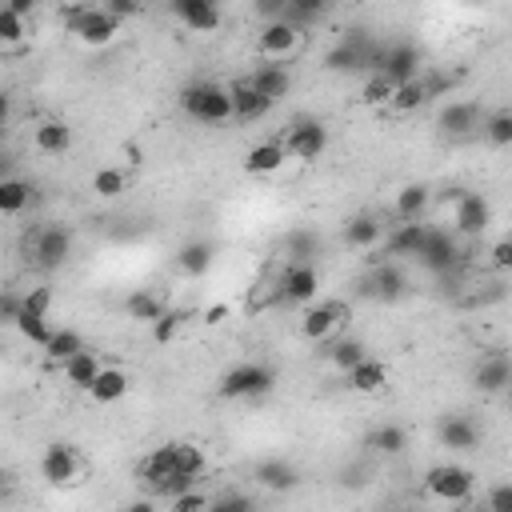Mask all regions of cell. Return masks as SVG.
Listing matches in <instances>:
<instances>
[{
  "mask_svg": "<svg viewBox=\"0 0 512 512\" xmlns=\"http://www.w3.org/2000/svg\"><path fill=\"white\" fill-rule=\"evenodd\" d=\"M424 236H428V224H420V220L392 224V228H384V252L388 256H416L424 248Z\"/></svg>",
  "mask_w": 512,
  "mask_h": 512,
  "instance_id": "17",
  "label": "cell"
},
{
  "mask_svg": "<svg viewBox=\"0 0 512 512\" xmlns=\"http://www.w3.org/2000/svg\"><path fill=\"white\" fill-rule=\"evenodd\" d=\"M12 328H16L28 344H36V348H44V344L52 340V332H56V328L48 324V316H24V312L16 316V324H12Z\"/></svg>",
  "mask_w": 512,
  "mask_h": 512,
  "instance_id": "42",
  "label": "cell"
},
{
  "mask_svg": "<svg viewBox=\"0 0 512 512\" xmlns=\"http://www.w3.org/2000/svg\"><path fill=\"white\" fill-rule=\"evenodd\" d=\"M8 492H12V476H8V472H0V504L8 500Z\"/></svg>",
  "mask_w": 512,
  "mask_h": 512,
  "instance_id": "56",
  "label": "cell"
},
{
  "mask_svg": "<svg viewBox=\"0 0 512 512\" xmlns=\"http://www.w3.org/2000/svg\"><path fill=\"white\" fill-rule=\"evenodd\" d=\"M168 12L188 28V32H216L220 28V8L212 0H172Z\"/></svg>",
  "mask_w": 512,
  "mask_h": 512,
  "instance_id": "15",
  "label": "cell"
},
{
  "mask_svg": "<svg viewBox=\"0 0 512 512\" xmlns=\"http://www.w3.org/2000/svg\"><path fill=\"white\" fill-rule=\"evenodd\" d=\"M16 316H20V292L0 288V324H16Z\"/></svg>",
  "mask_w": 512,
  "mask_h": 512,
  "instance_id": "49",
  "label": "cell"
},
{
  "mask_svg": "<svg viewBox=\"0 0 512 512\" xmlns=\"http://www.w3.org/2000/svg\"><path fill=\"white\" fill-rule=\"evenodd\" d=\"M392 92H396V88H392L380 72H372V76L364 80V88H360V100H364V104H372V108H380V104H388V100H392Z\"/></svg>",
  "mask_w": 512,
  "mask_h": 512,
  "instance_id": "44",
  "label": "cell"
},
{
  "mask_svg": "<svg viewBox=\"0 0 512 512\" xmlns=\"http://www.w3.org/2000/svg\"><path fill=\"white\" fill-rule=\"evenodd\" d=\"M252 476H256V484H260V488H268V492H292V488L300 484L296 464H288V460H280V456L260 460V464L252 468Z\"/></svg>",
  "mask_w": 512,
  "mask_h": 512,
  "instance_id": "22",
  "label": "cell"
},
{
  "mask_svg": "<svg viewBox=\"0 0 512 512\" xmlns=\"http://www.w3.org/2000/svg\"><path fill=\"white\" fill-rule=\"evenodd\" d=\"M92 192H96L100 200H116L120 192H128V172H124L120 164L96 168V172H92Z\"/></svg>",
  "mask_w": 512,
  "mask_h": 512,
  "instance_id": "35",
  "label": "cell"
},
{
  "mask_svg": "<svg viewBox=\"0 0 512 512\" xmlns=\"http://www.w3.org/2000/svg\"><path fill=\"white\" fill-rule=\"evenodd\" d=\"M180 324H184V316H180V312H164V316L152 324V336H156V340H172Z\"/></svg>",
  "mask_w": 512,
  "mask_h": 512,
  "instance_id": "48",
  "label": "cell"
},
{
  "mask_svg": "<svg viewBox=\"0 0 512 512\" xmlns=\"http://www.w3.org/2000/svg\"><path fill=\"white\" fill-rule=\"evenodd\" d=\"M424 104H428V92H424V80H420V76L408 80V84H400V88L392 92V100H388V108L400 112V116H408V112H416V108H424Z\"/></svg>",
  "mask_w": 512,
  "mask_h": 512,
  "instance_id": "39",
  "label": "cell"
},
{
  "mask_svg": "<svg viewBox=\"0 0 512 512\" xmlns=\"http://www.w3.org/2000/svg\"><path fill=\"white\" fill-rule=\"evenodd\" d=\"M436 436H440L444 448H452V452H468V448H476L480 428H476L468 416H444L440 428H436Z\"/></svg>",
  "mask_w": 512,
  "mask_h": 512,
  "instance_id": "25",
  "label": "cell"
},
{
  "mask_svg": "<svg viewBox=\"0 0 512 512\" xmlns=\"http://www.w3.org/2000/svg\"><path fill=\"white\" fill-rule=\"evenodd\" d=\"M488 512H512V488L508 484H496L488 492Z\"/></svg>",
  "mask_w": 512,
  "mask_h": 512,
  "instance_id": "50",
  "label": "cell"
},
{
  "mask_svg": "<svg viewBox=\"0 0 512 512\" xmlns=\"http://www.w3.org/2000/svg\"><path fill=\"white\" fill-rule=\"evenodd\" d=\"M480 132H484V140L492 148H508L512 144V112L508 108H496L492 116L480 120Z\"/></svg>",
  "mask_w": 512,
  "mask_h": 512,
  "instance_id": "40",
  "label": "cell"
},
{
  "mask_svg": "<svg viewBox=\"0 0 512 512\" xmlns=\"http://www.w3.org/2000/svg\"><path fill=\"white\" fill-rule=\"evenodd\" d=\"M32 144H36L44 156H64V152L72 148V128H68L64 120L48 116V120H40V124L32 128Z\"/></svg>",
  "mask_w": 512,
  "mask_h": 512,
  "instance_id": "24",
  "label": "cell"
},
{
  "mask_svg": "<svg viewBox=\"0 0 512 512\" xmlns=\"http://www.w3.org/2000/svg\"><path fill=\"white\" fill-rule=\"evenodd\" d=\"M364 288H368V296H376V300H400V296L408 292V276H404L392 260H384V264L372 268V276L364 280Z\"/></svg>",
  "mask_w": 512,
  "mask_h": 512,
  "instance_id": "21",
  "label": "cell"
},
{
  "mask_svg": "<svg viewBox=\"0 0 512 512\" xmlns=\"http://www.w3.org/2000/svg\"><path fill=\"white\" fill-rule=\"evenodd\" d=\"M248 80V88L252 92H260L268 104H276V100H284L288 96V88H292V76H288V68H276V64H260L252 76H244Z\"/></svg>",
  "mask_w": 512,
  "mask_h": 512,
  "instance_id": "23",
  "label": "cell"
},
{
  "mask_svg": "<svg viewBox=\"0 0 512 512\" xmlns=\"http://www.w3.org/2000/svg\"><path fill=\"white\" fill-rule=\"evenodd\" d=\"M372 72H380L392 88H400V84H408V80L420 76V48L408 44V40L380 44V52H376V68H372Z\"/></svg>",
  "mask_w": 512,
  "mask_h": 512,
  "instance_id": "9",
  "label": "cell"
},
{
  "mask_svg": "<svg viewBox=\"0 0 512 512\" xmlns=\"http://www.w3.org/2000/svg\"><path fill=\"white\" fill-rule=\"evenodd\" d=\"M104 368V360H100V352L96 348H84V352H76L72 360H64L60 364V372H64V380L72 384V388H80V392H88V384L96 380V372Z\"/></svg>",
  "mask_w": 512,
  "mask_h": 512,
  "instance_id": "26",
  "label": "cell"
},
{
  "mask_svg": "<svg viewBox=\"0 0 512 512\" xmlns=\"http://www.w3.org/2000/svg\"><path fill=\"white\" fill-rule=\"evenodd\" d=\"M64 24H68V32H72L84 48H108V44L116 40V32H120V20H112V16L104 12V4H100V8H96V4H76V8L64 12Z\"/></svg>",
  "mask_w": 512,
  "mask_h": 512,
  "instance_id": "4",
  "label": "cell"
},
{
  "mask_svg": "<svg viewBox=\"0 0 512 512\" xmlns=\"http://www.w3.org/2000/svg\"><path fill=\"white\" fill-rule=\"evenodd\" d=\"M72 256V232L64 224H44L28 236V260L44 272H56L64 268V260Z\"/></svg>",
  "mask_w": 512,
  "mask_h": 512,
  "instance_id": "8",
  "label": "cell"
},
{
  "mask_svg": "<svg viewBox=\"0 0 512 512\" xmlns=\"http://www.w3.org/2000/svg\"><path fill=\"white\" fill-rule=\"evenodd\" d=\"M472 380H476V388L480 392H504L508 388V380H512V368H508V356H484L480 364H476V372H472Z\"/></svg>",
  "mask_w": 512,
  "mask_h": 512,
  "instance_id": "28",
  "label": "cell"
},
{
  "mask_svg": "<svg viewBox=\"0 0 512 512\" xmlns=\"http://www.w3.org/2000/svg\"><path fill=\"white\" fill-rule=\"evenodd\" d=\"M228 96H232V120H240V124H256V120H264L272 112V104L260 92L248 88V80L228 84Z\"/></svg>",
  "mask_w": 512,
  "mask_h": 512,
  "instance_id": "18",
  "label": "cell"
},
{
  "mask_svg": "<svg viewBox=\"0 0 512 512\" xmlns=\"http://www.w3.org/2000/svg\"><path fill=\"white\" fill-rule=\"evenodd\" d=\"M204 320H208V324H220V320H228V308H224V304H212V308L204 312Z\"/></svg>",
  "mask_w": 512,
  "mask_h": 512,
  "instance_id": "54",
  "label": "cell"
},
{
  "mask_svg": "<svg viewBox=\"0 0 512 512\" xmlns=\"http://www.w3.org/2000/svg\"><path fill=\"white\" fill-rule=\"evenodd\" d=\"M476 488V476L464 464H432L424 472V492L440 504H468Z\"/></svg>",
  "mask_w": 512,
  "mask_h": 512,
  "instance_id": "6",
  "label": "cell"
},
{
  "mask_svg": "<svg viewBox=\"0 0 512 512\" xmlns=\"http://www.w3.org/2000/svg\"><path fill=\"white\" fill-rule=\"evenodd\" d=\"M276 288H280V300H288V304H312L320 292V272H316V264H288L280 272Z\"/></svg>",
  "mask_w": 512,
  "mask_h": 512,
  "instance_id": "14",
  "label": "cell"
},
{
  "mask_svg": "<svg viewBox=\"0 0 512 512\" xmlns=\"http://www.w3.org/2000/svg\"><path fill=\"white\" fill-rule=\"evenodd\" d=\"M284 248H288V256H292V264H312V256L320 252V236H316L312 228H292V232L284 236Z\"/></svg>",
  "mask_w": 512,
  "mask_h": 512,
  "instance_id": "38",
  "label": "cell"
},
{
  "mask_svg": "<svg viewBox=\"0 0 512 512\" xmlns=\"http://www.w3.org/2000/svg\"><path fill=\"white\" fill-rule=\"evenodd\" d=\"M180 108L192 120H200V124H224V120H232V96L216 80H192V84H184Z\"/></svg>",
  "mask_w": 512,
  "mask_h": 512,
  "instance_id": "1",
  "label": "cell"
},
{
  "mask_svg": "<svg viewBox=\"0 0 512 512\" xmlns=\"http://www.w3.org/2000/svg\"><path fill=\"white\" fill-rule=\"evenodd\" d=\"M368 352H364V344L360 340H352V336H344V340H336L332 344V352H328V360H332V368H340V372H348L352 364H360Z\"/></svg>",
  "mask_w": 512,
  "mask_h": 512,
  "instance_id": "43",
  "label": "cell"
},
{
  "mask_svg": "<svg viewBox=\"0 0 512 512\" xmlns=\"http://www.w3.org/2000/svg\"><path fill=\"white\" fill-rule=\"evenodd\" d=\"M88 344H84V336L76 332V328H56L52 332V340L44 344V352H48V360L52 364H64V360H72L76 352H84Z\"/></svg>",
  "mask_w": 512,
  "mask_h": 512,
  "instance_id": "36",
  "label": "cell"
},
{
  "mask_svg": "<svg viewBox=\"0 0 512 512\" xmlns=\"http://www.w3.org/2000/svg\"><path fill=\"white\" fill-rule=\"evenodd\" d=\"M492 224V204L480 192H460V200L452 204V228L456 236H480Z\"/></svg>",
  "mask_w": 512,
  "mask_h": 512,
  "instance_id": "13",
  "label": "cell"
},
{
  "mask_svg": "<svg viewBox=\"0 0 512 512\" xmlns=\"http://www.w3.org/2000/svg\"><path fill=\"white\" fill-rule=\"evenodd\" d=\"M300 48H304V28H296V24H288V20H268V24L256 32V56H260L264 64L284 68L292 56H300Z\"/></svg>",
  "mask_w": 512,
  "mask_h": 512,
  "instance_id": "5",
  "label": "cell"
},
{
  "mask_svg": "<svg viewBox=\"0 0 512 512\" xmlns=\"http://www.w3.org/2000/svg\"><path fill=\"white\" fill-rule=\"evenodd\" d=\"M212 260H216V248H212L208 240H188V244H180V252H176V268H180L184 276H204V272L212 268Z\"/></svg>",
  "mask_w": 512,
  "mask_h": 512,
  "instance_id": "30",
  "label": "cell"
},
{
  "mask_svg": "<svg viewBox=\"0 0 512 512\" xmlns=\"http://www.w3.org/2000/svg\"><path fill=\"white\" fill-rule=\"evenodd\" d=\"M480 104L476 100H448L444 108H440V128L448 132V136H468L472 128H480Z\"/></svg>",
  "mask_w": 512,
  "mask_h": 512,
  "instance_id": "20",
  "label": "cell"
},
{
  "mask_svg": "<svg viewBox=\"0 0 512 512\" xmlns=\"http://www.w3.org/2000/svg\"><path fill=\"white\" fill-rule=\"evenodd\" d=\"M204 512H256V504H252L244 492H224V496L208 500V508H204Z\"/></svg>",
  "mask_w": 512,
  "mask_h": 512,
  "instance_id": "46",
  "label": "cell"
},
{
  "mask_svg": "<svg viewBox=\"0 0 512 512\" xmlns=\"http://www.w3.org/2000/svg\"><path fill=\"white\" fill-rule=\"evenodd\" d=\"M416 260H420L428 272L444 276V272H452V268L464 260V252H460V244H456V236H452V232H444V228H428L424 248L416 252Z\"/></svg>",
  "mask_w": 512,
  "mask_h": 512,
  "instance_id": "12",
  "label": "cell"
},
{
  "mask_svg": "<svg viewBox=\"0 0 512 512\" xmlns=\"http://www.w3.org/2000/svg\"><path fill=\"white\" fill-rule=\"evenodd\" d=\"M12 120V96L0 88V132H4V124Z\"/></svg>",
  "mask_w": 512,
  "mask_h": 512,
  "instance_id": "53",
  "label": "cell"
},
{
  "mask_svg": "<svg viewBox=\"0 0 512 512\" xmlns=\"http://www.w3.org/2000/svg\"><path fill=\"white\" fill-rule=\"evenodd\" d=\"M40 476H44V484H52V488H72V484H80V476H84V460H80V452L72 448V444H48L44 452H40Z\"/></svg>",
  "mask_w": 512,
  "mask_h": 512,
  "instance_id": "11",
  "label": "cell"
},
{
  "mask_svg": "<svg viewBox=\"0 0 512 512\" xmlns=\"http://www.w3.org/2000/svg\"><path fill=\"white\" fill-rule=\"evenodd\" d=\"M124 312H128V320H136V324H156L168 308H164V300H160L152 288H136V292H128Z\"/></svg>",
  "mask_w": 512,
  "mask_h": 512,
  "instance_id": "31",
  "label": "cell"
},
{
  "mask_svg": "<svg viewBox=\"0 0 512 512\" xmlns=\"http://www.w3.org/2000/svg\"><path fill=\"white\" fill-rule=\"evenodd\" d=\"M344 316H348V308L340 300H312L300 316V336L308 344H328L344 328Z\"/></svg>",
  "mask_w": 512,
  "mask_h": 512,
  "instance_id": "10",
  "label": "cell"
},
{
  "mask_svg": "<svg viewBox=\"0 0 512 512\" xmlns=\"http://www.w3.org/2000/svg\"><path fill=\"white\" fill-rule=\"evenodd\" d=\"M128 392H132V376H128L124 368H116V364H104V368L96 372V380L88 384V396H92L96 404H120Z\"/></svg>",
  "mask_w": 512,
  "mask_h": 512,
  "instance_id": "16",
  "label": "cell"
},
{
  "mask_svg": "<svg viewBox=\"0 0 512 512\" xmlns=\"http://www.w3.org/2000/svg\"><path fill=\"white\" fill-rule=\"evenodd\" d=\"M364 448L380 452V456H400L408 448V432L400 424H376L368 436H364Z\"/></svg>",
  "mask_w": 512,
  "mask_h": 512,
  "instance_id": "33",
  "label": "cell"
},
{
  "mask_svg": "<svg viewBox=\"0 0 512 512\" xmlns=\"http://www.w3.org/2000/svg\"><path fill=\"white\" fill-rule=\"evenodd\" d=\"M208 508V496L200 488H188L180 496H172V512H204Z\"/></svg>",
  "mask_w": 512,
  "mask_h": 512,
  "instance_id": "47",
  "label": "cell"
},
{
  "mask_svg": "<svg viewBox=\"0 0 512 512\" xmlns=\"http://www.w3.org/2000/svg\"><path fill=\"white\" fill-rule=\"evenodd\" d=\"M280 148H284V156H292V160H300V164H312V160H320L324 148H328V128H324L320 120H312V116H300V120H292L288 132L280 136Z\"/></svg>",
  "mask_w": 512,
  "mask_h": 512,
  "instance_id": "7",
  "label": "cell"
},
{
  "mask_svg": "<svg viewBox=\"0 0 512 512\" xmlns=\"http://www.w3.org/2000/svg\"><path fill=\"white\" fill-rule=\"evenodd\" d=\"M104 12H108L112 20H124V16H136V12H140V4H136V0H108V4H104Z\"/></svg>",
  "mask_w": 512,
  "mask_h": 512,
  "instance_id": "51",
  "label": "cell"
},
{
  "mask_svg": "<svg viewBox=\"0 0 512 512\" xmlns=\"http://www.w3.org/2000/svg\"><path fill=\"white\" fill-rule=\"evenodd\" d=\"M428 200H432V192H428L424 184H404V188L396 192V200H392L396 220H400V224H404V220H420L424 208H428Z\"/></svg>",
  "mask_w": 512,
  "mask_h": 512,
  "instance_id": "34",
  "label": "cell"
},
{
  "mask_svg": "<svg viewBox=\"0 0 512 512\" xmlns=\"http://www.w3.org/2000/svg\"><path fill=\"white\" fill-rule=\"evenodd\" d=\"M344 384H348V392H356V396H376V392L388 384V368H384L380 360L364 356L360 364H352V368L344 372Z\"/></svg>",
  "mask_w": 512,
  "mask_h": 512,
  "instance_id": "19",
  "label": "cell"
},
{
  "mask_svg": "<svg viewBox=\"0 0 512 512\" xmlns=\"http://www.w3.org/2000/svg\"><path fill=\"white\" fill-rule=\"evenodd\" d=\"M376 52H380V40H372L364 28H352V32H344V36L328 48L324 64H328V72H368V76H372Z\"/></svg>",
  "mask_w": 512,
  "mask_h": 512,
  "instance_id": "2",
  "label": "cell"
},
{
  "mask_svg": "<svg viewBox=\"0 0 512 512\" xmlns=\"http://www.w3.org/2000/svg\"><path fill=\"white\" fill-rule=\"evenodd\" d=\"M272 388H276V372L268 364H260V360L232 364L220 376V396L224 400H264Z\"/></svg>",
  "mask_w": 512,
  "mask_h": 512,
  "instance_id": "3",
  "label": "cell"
},
{
  "mask_svg": "<svg viewBox=\"0 0 512 512\" xmlns=\"http://www.w3.org/2000/svg\"><path fill=\"white\" fill-rule=\"evenodd\" d=\"M492 264L496 268H512V240H496L492 244Z\"/></svg>",
  "mask_w": 512,
  "mask_h": 512,
  "instance_id": "52",
  "label": "cell"
},
{
  "mask_svg": "<svg viewBox=\"0 0 512 512\" xmlns=\"http://www.w3.org/2000/svg\"><path fill=\"white\" fill-rule=\"evenodd\" d=\"M380 240H384V224L372 212H360L344 224V244L348 248H376Z\"/></svg>",
  "mask_w": 512,
  "mask_h": 512,
  "instance_id": "29",
  "label": "cell"
},
{
  "mask_svg": "<svg viewBox=\"0 0 512 512\" xmlns=\"http://www.w3.org/2000/svg\"><path fill=\"white\" fill-rule=\"evenodd\" d=\"M28 40V20L16 16L8 4L0 8V48H20Z\"/></svg>",
  "mask_w": 512,
  "mask_h": 512,
  "instance_id": "41",
  "label": "cell"
},
{
  "mask_svg": "<svg viewBox=\"0 0 512 512\" xmlns=\"http://www.w3.org/2000/svg\"><path fill=\"white\" fill-rule=\"evenodd\" d=\"M52 308V288H32V292H20V312L24 316H48Z\"/></svg>",
  "mask_w": 512,
  "mask_h": 512,
  "instance_id": "45",
  "label": "cell"
},
{
  "mask_svg": "<svg viewBox=\"0 0 512 512\" xmlns=\"http://www.w3.org/2000/svg\"><path fill=\"white\" fill-rule=\"evenodd\" d=\"M32 204V184L24 176H0V216H20Z\"/></svg>",
  "mask_w": 512,
  "mask_h": 512,
  "instance_id": "32",
  "label": "cell"
},
{
  "mask_svg": "<svg viewBox=\"0 0 512 512\" xmlns=\"http://www.w3.org/2000/svg\"><path fill=\"white\" fill-rule=\"evenodd\" d=\"M284 148H280V140H260V144H252L248 148V156H244V168L252 172V176H272V172H280L284 168Z\"/></svg>",
  "mask_w": 512,
  "mask_h": 512,
  "instance_id": "27",
  "label": "cell"
},
{
  "mask_svg": "<svg viewBox=\"0 0 512 512\" xmlns=\"http://www.w3.org/2000/svg\"><path fill=\"white\" fill-rule=\"evenodd\" d=\"M172 448H176V472L188 476V480L196 484V480L208 472V456H204V448H200V444H188V440H176Z\"/></svg>",
  "mask_w": 512,
  "mask_h": 512,
  "instance_id": "37",
  "label": "cell"
},
{
  "mask_svg": "<svg viewBox=\"0 0 512 512\" xmlns=\"http://www.w3.org/2000/svg\"><path fill=\"white\" fill-rule=\"evenodd\" d=\"M124 512H160V508H156L152 500H132V504H128Z\"/></svg>",
  "mask_w": 512,
  "mask_h": 512,
  "instance_id": "55",
  "label": "cell"
}]
</instances>
